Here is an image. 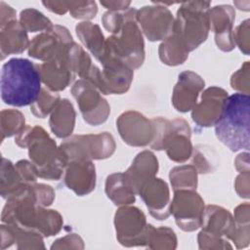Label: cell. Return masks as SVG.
<instances>
[{"mask_svg":"<svg viewBox=\"0 0 250 250\" xmlns=\"http://www.w3.org/2000/svg\"><path fill=\"white\" fill-rule=\"evenodd\" d=\"M15 143L28 149V156L34 165L38 178L60 180L67 164L60 147L40 126H25L16 136Z\"/></svg>","mask_w":250,"mask_h":250,"instance_id":"3","label":"cell"},{"mask_svg":"<svg viewBox=\"0 0 250 250\" xmlns=\"http://www.w3.org/2000/svg\"><path fill=\"white\" fill-rule=\"evenodd\" d=\"M42 4L52 13L64 15L68 12L67 1H43Z\"/></svg>","mask_w":250,"mask_h":250,"instance_id":"47","label":"cell"},{"mask_svg":"<svg viewBox=\"0 0 250 250\" xmlns=\"http://www.w3.org/2000/svg\"><path fill=\"white\" fill-rule=\"evenodd\" d=\"M66 162L72 160H101L110 157L116 148L115 141L108 132L73 135L60 145Z\"/></svg>","mask_w":250,"mask_h":250,"instance_id":"7","label":"cell"},{"mask_svg":"<svg viewBox=\"0 0 250 250\" xmlns=\"http://www.w3.org/2000/svg\"><path fill=\"white\" fill-rule=\"evenodd\" d=\"M205 205L195 189L174 191L170 212L177 226L184 231H193L201 227Z\"/></svg>","mask_w":250,"mask_h":250,"instance_id":"11","label":"cell"},{"mask_svg":"<svg viewBox=\"0 0 250 250\" xmlns=\"http://www.w3.org/2000/svg\"><path fill=\"white\" fill-rule=\"evenodd\" d=\"M207 1H188L181 3L175 18L174 30L189 52L195 50L208 37L210 31Z\"/></svg>","mask_w":250,"mask_h":250,"instance_id":"6","label":"cell"},{"mask_svg":"<svg viewBox=\"0 0 250 250\" xmlns=\"http://www.w3.org/2000/svg\"><path fill=\"white\" fill-rule=\"evenodd\" d=\"M158 171V160L150 150H143L136 155L131 166L124 172L132 188L138 194L141 188Z\"/></svg>","mask_w":250,"mask_h":250,"instance_id":"22","label":"cell"},{"mask_svg":"<svg viewBox=\"0 0 250 250\" xmlns=\"http://www.w3.org/2000/svg\"><path fill=\"white\" fill-rule=\"evenodd\" d=\"M75 117L76 112L72 104L67 99L61 100L50 115L49 125L52 132L61 139L70 137L74 129Z\"/></svg>","mask_w":250,"mask_h":250,"instance_id":"26","label":"cell"},{"mask_svg":"<svg viewBox=\"0 0 250 250\" xmlns=\"http://www.w3.org/2000/svg\"><path fill=\"white\" fill-rule=\"evenodd\" d=\"M200 228L204 231L229 239L234 229L233 216L224 207L207 205L204 209Z\"/></svg>","mask_w":250,"mask_h":250,"instance_id":"24","label":"cell"},{"mask_svg":"<svg viewBox=\"0 0 250 250\" xmlns=\"http://www.w3.org/2000/svg\"><path fill=\"white\" fill-rule=\"evenodd\" d=\"M190 136L189 124L185 119L175 118L170 120L162 150L166 151L172 161L178 163L186 162L191 156L193 150Z\"/></svg>","mask_w":250,"mask_h":250,"instance_id":"15","label":"cell"},{"mask_svg":"<svg viewBox=\"0 0 250 250\" xmlns=\"http://www.w3.org/2000/svg\"><path fill=\"white\" fill-rule=\"evenodd\" d=\"M249 62H245L241 67L230 77V86L238 93L249 95Z\"/></svg>","mask_w":250,"mask_h":250,"instance_id":"40","label":"cell"},{"mask_svg":"<svg viewBox=\"0 0 250 250\" xmlns=\"http://www.w3.org/2000/svg\"><path fill=\"white\" fill-rule=\"evenodd\" d=\"M116 127L122 140L131 146H150L155 128L151 119L136 110H127L119 115Z\"/></svg>","mask_w":250,"mask_h":250,"instance_id":"13","label":"cell"},{"mask_svg":"<svg viewBox=\"0 0 250 250\" xmlns=\"http://www.w3.org/2000/svg\"><path fill=\"white\" fill-rule=\"evenodd\" d=\"M229 239L237 249L247 247L250 242V224L234 223V229Z\"/></svg>","mask_w":250,"mask_h":250,"instance_id":"42","label":"cell"},{"mask_svg":"<svg viewBox=\"0 0 250 250\" xmlns=\"http://www.w3.org/2000/svg\"><path fill=\"white\" fill-rule=\"evenodd\" d=\"M75 31L82 44L101 62L106 53V39L100 26L91 21H82L75 26Z\"/></svg>","mask_w":250,"mask_h":250,"instance_id":"27","label":"cell"},{"mask_svg":"<svg viewBox=\"0 0 250 250\" xmlns=\"http://www.w3.org/2000/svg\"><path fill=\"white\" fill-rule=\"evenodd\" d=\"M72 42V36L68 29L55 24L50 29L32 38L28 47V56L48 62L60 56Z\"/></svg>","mask_w":250,"mask_h":250,"instance_id":"14","label":"cell"},{"mask_svg":"<svg viewBox=\"0 0 250 250\" xmlns=\"http://www.w3.org/2000/svg\"><path fill=\"white\" fill-rule=\"evenodd\" d=\"M19 21L26 32H44L54 25L44 14L32 8L21 11Z\"/></svg>","mask_w":250,"mask_h":250,"instance_id":"35","label":"cell"},{"mask_svg":"<svg viewBox=\"0 0 250 250\" xmlns=\"http://www.w3.org/2000/svg\"><path fill=\"white\" fill-rule=\"evenodd\" d=\"M68 12L74 19L92 20L98 13L97 3L95 1H67Z\"/></svg>","mask_w":250,"mask_h":250,"instance_id":"38","label":"cell"},{"mask_svg":"<svg viewBox=\"0 0 250 250\" xmlns=\"http://www.w3.org/2000/svg\"><path fill=\"white\" fill-rule=\"evenodd\" d=\"M177 236L174 230L168 227L155 228L150 226L146 246L155 250H173L177 248Z\"/></svg>","mask_w":250,"mask_h":250,"instance_id":"33","label":"cell"},{"mask_svg":"<svg viewBox=\"0 0 250 250\" xmlns=\"http://www.w3.org/2000/svg\"><path fill=\"white\" fill-rule=\"evenodd\" d=\"M104 191L106 196L117 206L130 205L136 200V192L124 173H114L107 176Z\"/></svg>","mask_w":250,"mask_h":250,"instance_id":"28","label":"cell"},{"mask_svg":"<svg viewBox=\"0 0 250 250\" xmlns=\"http://www.w3.org/2000/svg\"><path fill=\"white\" fill-rule=\"evenodd\" d=\"M153 4L138 10L137 21L149 41H163L173 33L175 18L171 11L160 2H153Z\"/></svg>","mask_w":250,"mask_h":250,"instance_id":"12","label":"cell"},{"mask_svg":"<svg viewBox=\"0 0 250 250\" xmlns=\"http://www.w3.org/2000/svg\"><path fill=\"white\" fill-rule=\"evenodd\" d=\"M138 194L153 218L161 221L171 215L170 189L164 180L156 177L150 179L141 188Z\"/></svg>","mask_w":250,"mask_h":250,"instance_id":"17","label":"cell"},{"mask_svg":"<svg viewBox=\"0 0 250 250\" xmlns=\"http://www.w3.org/2000/svg\"><path fill=\"white\" fill-rule=\"evenodd\" d=\"M192 165L199 174L212 173L215 170V157L211 150L206 149L204 146H197L192 150Z\"/></svg>","mask_w":250,"mask_h":250,"instance_id":"37","label":"cell"},{"mask_svg":"<svg viewBox=\"0 0 250 250\" xmlns=\"http://www.w3.org/2000/svg\"><path fill=\"white\" fill-rule=\"evenodd\" d=\"M0 25H3L9 21L16 19V11L9 5L5 4L3 1L0 2Z\"/></svg>","mask_w":250,"mask_h":250,"instance_id":"48","label":"cell"},{"mask_svg":"<svg viewBox=\"0 0 250 250\" xmlns=\"http://www.w3.org/2000/svg\"><path fill=\"white\" fill-rule=\"evenodd\" d=\"M18 172L20 173L21 179L26 184H32L36 183V180L38 178L36 169L31 161L28 160H20L15 164Z\"/></svg>","mask_w":250,"mask_h":250,"instance_id":"44","label":"cell"},{"mask_svg":"<svg viewBox=\"0 0 250 250\" xmlns=\"http://www.w3.org/2000/svg\"><path fill=\"white\" fill-rule=\"evenodd\" d=\"M24 185H26V183H24V181L21 179L15 164H13L5 157H2L0 179L2 197L5 199L10 198L16 194Z\"/></svg>","mask_w":250,"mask_h":250,"instance_id":"30","label":"cell"},{"mask_svg":"<svg viewBox=\"0 0 250 250\" xmlns=\"http://www.w3.org/2000/svg\"><path fill=\"white\" fill-rule=\"evenodd\" d=\"M188 53L189 51L175 32L163 40L158 48L160 61L170 66L184 63L188 58Z\"/></svg>","mask_w":250,"mask_h":250,"instance_id":"29","label":"cell"},{"mask_svg":"<svg viewBox=\"0 0 250 250\" xmlns=\"http://www.w3.org/2000/svg\"><path fill=\"white\" fill-rule=\"evenodd\" d=\"M83 239L76 233H69L54 241L51 249H83Z\"/></svg>","mask_w":250,"mask_h":250,"instance_id":"43","label":"cell"},{"mask_svg":"<svg viewBox=\"0 0 250 250\" xmlns=\"http://www.w3.org/2000/svg\"><path fill=\"white\" fill-rule=\"evenodd\" d=\"M137 12L135 8H129L120 27L106 38L105 55L133 70L142 66L145 62V42L137 21Z\"/></svg>","mask_w":250,"mask_h":250,"instance_id":"5","label":"cell"},{"mask_svg":"<svg viewBox=\"0 0 250 250\" xmlns=\"http://www.w3.org/2000/svg\"><path fill=\"white\" fill-rule=\"evenodd\" d=\"M249 95L235 93L229 96L223 112L216 122V137L231 151L249 149L250 126Z\"/></svg>","mask_w":250,"mask_h":250,"instance_id":"4","label":"cell"},{"mask_svg":"<svg viewBox=\"0 0 250 250\" xmlns=\"http://www.w3.org/2000/svg\"><path fill=\"white\" fill-rule=\"evenodd\" d=\"M236 193L242 198H249V172L240 173L234 182Z\"/></svg>","mask_w":250,"mask_h":250,"instance_id":"45","label":"cell"},{"mask_svg":"<svg viewBox=\"0 0 250 250\" xmlns=\"http://www.w3.org/2000/svg\"><path fill=\"white\" fill-rule=\"evenodd\" d=\"M150 224L138 207L124 205L114 215V227L118 242L125 247L146 246Z\"/></svg>","mask_w":250,"mask_h":250,"instance_id":"9","label":"cell"},{"mask_svg":"<svg viewBox=\"0 0 250 250\" xmlns=\"http://www.w3.org/2000/svg\"><path fill=\"white\" fill-rule=\"evenodd\" d=\"M38 65L22 58H13L2 65L1 99L9 105H31L41 92Z\"/></svg>","mask_w":250,"mask_h":250,"instance_id":"2","label":"cell"},{"mask_svg":"<svg viewBox=\"0 0 250 250\" xmlns=\"http://www.w3.org/2000/svg\"><path fill=\"white\" fill-rule=\"evenodd\" d=\"M235 11L230 5H217L209 10L210 30L215 34L217 47L223 52H230L235 48L232 31Z\"/></svg>","mask_w":250,"mask_h":250,"instance_id":"19","label":"cell"},{"mask_svg":"<svg viewBox=\"0 0 250 250\" xmlns=\"http://www.w3.org/2000/svg\"><path fill=\"white\" fill-rule=\"evenodd\" d=\"M199 249H232L228 239L201 229L197 236Z\"/></svg>","mask_w":250,"mask_h":250,"instance_id":"39","label":"cell"},{"mask_svg":"<svg viewBox=\"0 0 250 250\" xmlns=\"http://www.w3.org/2000/svg\"><path fill=\"white\" fill-rule=\"evenodd\" d=\"M2 141L5 138L17 136L25 127L24 115L17 109H3L0 115Z\"/></svg>","mask_w":250,"mask_h":250,"instance_id":"34","label":"cell"},{"mask_svg":"<svg viewBox=\"0 0 250 250\" xmlns=\"http://www.w3.org/2000/svg\"><path fill=\"white\" fill-rule=\"evenodd\" d=\"M233 220L236 224H249L250 223V205L248 202L238 205L234 209Z\"/></svg>","mask_w":250,"mask_h":250,"instance_id":"46","label":"cell"},{"mask_svg":"<svg viewBox=\"0 0 250 250\" xmlns=\"http://www.w3.org/2000/svg\"><path fill=\"white\" fill-rule=\"evenodd\" d=\"M229 93L223 88L212 86L204 90L200 102L191 109V118L199 127H210L219 120Z\"/></svg>","mask_w":250,"mask_h":250,"instance_id":"16","label":"cell"},{"mask_svg":"<svg viewBox=\"0 0 250 250\" xmlns=\"http://www.w3.org/2000/svg\"><path fill=\"white\" fill-rule=\"evenodd\" d=\"M101 63L103 69L93 64L85 80L93 84L104 95L126 93L133 81L134 70L107 55Z\"/></svg>","mask_w":250,"mask_h":250,"instance_id":"8","label":"cell"},{"mask_svg":"<svg viewBox=\"0 0 250 250\" xmlns=\"http://www.w3.org/2000/svg\"><path fill=\"white\" fill-rule=\"evenodd\" d=\"M37 65L42 83L53 92L63 91L73 82L76 76L68 64L65 50L57 58Z\"/></svg>","mask_w":250,"mask_h":250,"instance_id":"21","label":"cell"},{"mask_svg":"<svg viewBox=\"0 0 250 250\" xmlns=\"http://www.w3.org/2000/svg\"><path fill=\"white\" fill-rule=\"evenodd\" d=\"M0 49L1 59L12 54H21L28 49L30 41L28 40L26 30L21 25L20 21L14 20L3 25H0Z\"/></svg>","mask_w":250,"mask_h":250,"instance_id":"25","label":"cell"},{"mask_svg":"<svg viewBox=\"0 0 250 250\" xmlns=\"http://www.w3.org/2000/svg\"><path fill=\"white\" fill-rule=\"evenodd\" d=\"M249 22L250 21L248 19L243 21L232 31V38H233L234 45L237 46L240 49V51L245 55H249V50H250Z\"/></svg>","mask_w":250,"mask_h":250,"instance_id":"41","label":"cell"},{"mask_svg":"<svg viewBox=\"0 0 250 250\" xmlns=\"http://www.w3.org/2000/svg\"><path fill=\"white\" fill-rule=\"evenodd\" d=\"M234 166L239 173L249 172V153L247 151L239 153L234 160Z\"/></svg>","mask_w":250,"mask_h":250,"instance_id":"49","label":"cell"},{"mask_svg":"<svg viewBox=\"0 0 250 250\" xmlns=\"http://www.w3.org/2000/svg\"><path fill=\"white\" fill-rule=\"evenodd\" d=\"M65 57L72 71L81 79H86L93 63L84 49L73 41L66 47Z\"/></svg>","mask_w":250,"mask_h":250,"instance_id":"31","label":"cell"},{"mask_svg":"<svg viewBox=\"0 0 250 250\" xmlns=\"http://www.w3.org/2000/svg\"><path fill=\"white\" fill-rule=\"evenodd\" d=\"M197 175L198 172L192 164L174 167L169 173V179L173 190L196 189Z\"/></svg>","mask_w":250,"mask_h":250,"instance_id":"32","label":"cell"},{"mask_svg":"<svg viewBox=\"0 0 250 250\" xmlns=\"http://www.w3.org/2000/svg\"><path fill=\"white\" fill-rule=\"evenodd\" d=\"M100 3L108 11H125L129 9L131 1H101Z\"/></svg>","mask_w":250,"mask_h":250,"instance_id":"50","label":"cell"},{"mask_svg":"<svg viewBox=\"0 0 250 250\" xmlns=\"http://www.w3.org/2000/svg\"><path fill=\"white\" fill-rule=\"evenodd\" d=\"M61 101V97L57 92H53L47 88H42L37 100L30 105V111L38 118H45L52 113Z\"/></svg>","mask_w":250,"mask_h":250,"instance_id":"36","label":"cell"},{"mask_svg":"<svg viewBox=\"0 0 250 250\" xmlns=\"http://www.w3.org/2000/svg\"><path fill=\"white\" fill-rule=\"evenodd\" d=\"M34 184L24 185L7 199L1 215L2 223L36 230L44 237L53 236L61 231L62 217L57 210L46 209L38 204Z\"/></svg>","mask_w":250,"mask_h":250,"instance_id":"1","label":"cell"},{"mask_svg":"<svg viewBox=\"0 0 250 250\" xmlns=\"http://www.w3.org/2000/svg\"><path fill=\"white\" fill-rule=\"evenodd\" d=\"M62 181L65 187L75 194L84 196L96 187V168L92 160L69 161L63 171Z\"/></svg>","mask_w":250,"mask_h":250,"instance_id":"20","label":"cell"},{"mask_svg":"<svg viewBox=\"0 0 250 250\" xmlns=\"http://www.w3.org/2000/svg\"><path fill=\"white\" fill-rule=\"evenodd\" d=\"M16 245L17 249H45L43 235L36 230L13 224L1 225V249Z\"/></svg>","mask_w":250,"mask_h":250,"instance_id":"23","label":"cell"},{"mask_svg":"<svg viewBox=\"0 0 250 250\" xmlns=\"http://www.w3.org/2000/svg\"><path fill=\"white\" fill-rule=\"evenodd\" d=\"M70 92L86 123L98 126L107 120L110 106L93 84L85 79H79L72 85Z\"/></svg>","mask_w":250,"mask_h":250,"instance_id":"10","label":"cell"},{"mask_svg":"<svg viewBox=\"0 0 250 250\" xmlns=\"http://www.w3.org/2000/svg\"><path fill=\"white\" fill-rule=\"evenodd\" d=\"M205 82L203 78L191 70H186L179 74L178 82L172 93V104L180 112H188L197 103L199 93L203 90Z\"/></svg>","mask_w":250,"mask_h":250,"instance_id":"18","label":"cell"}]
</instances>
